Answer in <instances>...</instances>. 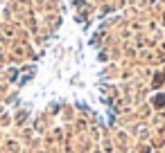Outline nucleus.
<instances>
[{
    "mask_svg": "<svg viewBox=\"0 0 165 153\" xmlns=\"http://www.w3.org/2000/svg\"><path fill=\"white\" fill-rule=\"evenodd\" d=\"M154 104H156V106H163L165 104V95H158V97L154 99Z\"/></svg>",
    "mask_w": 165,
    "mask_h": 153,
    "instance_id": "obj_1",
    "label": "nucleus"
}]
</instances>
